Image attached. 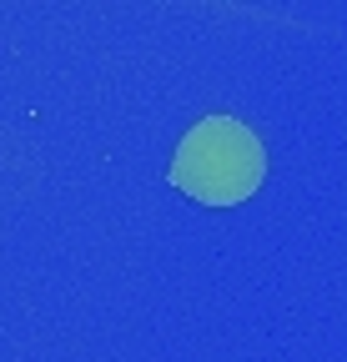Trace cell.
<instances>
[{
    "instance_id": "6da1fadb",
    "label": "cell",
    "mask_w": 347,
    "mask_h": 362,
    "mask_svg": "<svg viewBox=\"0 0 347 362\" xmlns=\"http://www.w3.org/2000/svg\"><path fill=\"white\" fill-rule=\"evenodd\" d=\"M166 181L182 197L201 202V206H237L247 197H257V187L267 181V151L262 136L237 116H201L171 156Z\"/></svg>"
}]
</instances>
